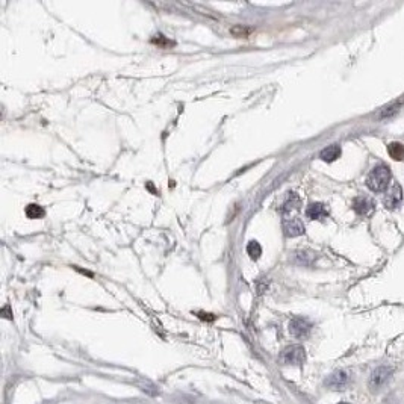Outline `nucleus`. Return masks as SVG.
<instances>
[{
  "mask_svg": "<svg viewBox=\"0 0 404 404\" xmlns=\"http://www.w3.org/2000/svg\"><path fill=\"white\" fill-rule=\"evenodd\" d=\"M391 180H392L391 169L385 164H378L371 169L365 183L372 193H386V189L391 186Z\"/></svg>",
  "mask_w": 404,
  "mask_h": 404,
  "instance_id": "obj_1",
  "label": "nucleus"
},
{
  "mask_svg": "<svg viewBox=\"0 0 404 404\" xmlns=\"http://www.w3.org/2000/svg\"><path fill=\"white\" fill-rule=\"evenodd\" d=\"M394 374V368L392 367H388V365H381L378 368L372 371V374L370 375V380H368V389H370L372 394L378 392L380 389H383L388 381L391 380Z\"/></svg>",
  "mask_w": 404,
  "mask_h": 404,
  "instance_id": "obj_2",
  "label": "nucleus"
},
{
  "mask_svg": "<svg viewBox=\"0 0 404 404\" xmlns=\"http://www.w3.org/2000/svg\"><path fill=\"white\" fill-rule=\"evenodd\" d=\"M280 362L291 367H302L306 362V350L303 345H289L280 353Z\"/></svg>",
  "mask_w": 404,
  "mask_h": 404,
  "instance_id": "obj_3",
  "label": "nucleus"
},
{
  "mask_svg": "<svg viewBox=\"0 0 404 404\" xmlns=\"http://www.w3.org/2000/svg\"><path fill=\"white\" fill-rule=\"evenodd\" d=\"M403 202V188L398 182H392V185L386 189L383 197V204L388 209H397Z\"/></svg>",
  "mask_w": 404,
  "mask_h": 404,
  "instance_id": "obj_4",
  "label": "nucleus"
},
{
  "mask_svg": "<svg viewBox=\"0 0 404 404\" xmlns=\"http://www.w3.org/2000/svg\"><path fill=\"white\" fill-rule=\"evenodd\" d=\"M312 330V323L306 318H294L289 321V333L295 339H304Z\"/></svg>",
  "mask_w": 404,
  "mask_h": 404,
  "instance_id": "obj_5",
  "label": "nucleus"
},
{
  "mask_svg": "<svg viewBox=\"0 0 404 404\" xmlns=\"http://www.w3.org/2000/svg\"><path fill=\"white\" fill-rule=\"evenodd\" d=\"M348 380H350V375H348L347 371L337 370L326 377L324 385H326L327 388L333 389V391H339V389H342V388L348 383Z\"/></svg>",
  "mask_w": 404,
  "mask_h": 404,
  "instance_id": "obj_6",
  "label": "nucleus"
},
{
  "mask_svg": "<svg viewBox=\"0 0 404 404\" xmlns=\"http://www.w3.org/2000/svg\"><path fill=\"white\" fill-rule=\"evenodd\" d=\"M283 232L289 238H295L304 233V224L300 218H286L283 221Z\"/></svg>",
  "mask_w": 404,
  "mask_h": 404,
  "instance_id": "obj_7",
  "label": "nucleus"
},
{
  "mask_svg": "<svg viewBox=\"0 0 404 404\" xmlns=\"http://www.w3.org/2000/svg\"><path fill=\"white\" fill-rule=\"evenodd\" d=\"M374 207H375V203L372 202L370 197L360 196L353 200V210L359 215H370L374 210Z\"/></svg>",
  "mask_w": 404,
  "mask_h": 404,
  "instance_id": "obj_8",
  "label": "nucleus"
},
{
  "mask_svg": "<svg viewBox=\"0 0 404 404\" xmlns=\"http://www.w3.org/2000/svg\"><path fill=\"white\" fill-rule=\"evenodd\" d=\"M306 215L310 220H323L329 217V210L326 209L323 203H310L306 209Z\"/></svg>",
  "mask_w": 404,
  "mask_h": 404,
  "instance_id": "obj_9",
  "label": "nucleus"
},
{
  "mask_svg": "<svg viewBox=\"0 0 404 404\" xmlns=\"http://www.w3.org/2000/svg\"><path fill=\"white\" fill-rule=\"evenodd\" d=\"M339 156H341V147H339L337 144L326 147V148L320 153V158H321L324 162H333V161H336Z\"/></svg>",
  "mask_w": 404,
  "mask_h": 404,
  "instance_id": "obj_10",
  "label": "nucleus"
},
{
  "mask_svg": "<svg viewBox=\"0 0 404 404\" xmlns=\"http://www.w3.org/2000/svg\"><path fill=\"white\" fill-rule=\"evenodd\" d=\"M300 204H302V202H300V197H299L295 193H289V194H288V199H286V202L283 203V206H282V212L286 215V214H289L291 210H294V209H299V207H300Z\"/></svg>",
  "mask_w": 404,
  "mask_h": 404,
  "instance_id": "obj_11",
  "label": "nucleus"
},
{
  "mask_svg": "<svg viewBox=\"0 0 404 404\" xmlns=\"http://www.w3.org/2000/svg\"><path fill=\"white\" fill-rule=\"evenodd\" d=\"M388 153L392 159L395 161H403L404 159V145L401 142H391L388 145Z\"/></svg>",
  "mask_w": 404,
  "mask_h": 404,
  "instance_id": "obj_12",
  "label": "nucleus"
},
{
  "mask_svg": "<svg viewBox=\"0 0 404 404\" xmlns=\"http://www.w3.org/2000/svg\"><path fill=\"white\" fill-rule=\"evenodd\" d=\"M25 212H26V217L29 220H38V218H42L46 215V210L39 204H35V203L29 204Z\"/></svg>",
  "mask_w": 404,
  "mask_h": 404,
  "instance_id": "obj_13",
  "label": "nucleus"
},
{
  "mask_svg": "<svg viewBox=\"0 0 404 404\" xmlns=\"http://www.w3.org/2000/svg\"><path fill=\"white\" fill-rule=\"evenodd\" d=\"M247 253L248 256L253 259V261H258L262 254V247L258 241H250L248 245H247Z\"/></svg>",
  "mask_w": 404,
  "mask_h": 404,
  "instance_id": "obj_14",
  "label": "nucleus"
},
{
  "mask_svg": "<svg viewBox=\"0 0 404 404\" xmlns=\"http://www.w3.org/2000/svg\"><path fill=\"white\" fill-rule=\"evenodd\" d=\"M152 42L153 44H156L158 47H161V49H167V47H171V46H174V42L173 41H169L168 38H165L162 34H158L155 35L153 38H152Z\"/></svg>",
  "mask_w": 404,
  "mask_h": 404,
  "instance_id": "obj_15",
  "label": "nucleus"
},
{
  "mask_svg": "<svg viewBox=\"0 0 404 404\" xmlns=\"http://www.w3.org/2000/svg\"><path fill=\"white\" fill-rule=\"evenodd\" d=\"M230 32L235 35V36H245V35L248 34V31H247V29H244L242 26H235V28H233Z\"/></svg>",
  "mask_w": 404,
  "mask_h": 404,
  "instance_id": "obj_16",
  "label": "nucleus"
},
{
  "mask_svg": "<svg viewBox=\"0 0 404 404\" xmlns=\"http://www.w3.org/2000/svg\"><path fill=\"white\" fill-rule=\"evenodd\" d=\"M202 320H204V321H214L215 320V316L212 315V313H204V312H199L197 313Z\"/></svg>",
  "mask_w": 404,
  "mask_h": 404,
  "instance_id": "obj_17",
  "label": "nucleus"
},
{
  "mask_svg": "<svg viewBox=\"0 0 404 404\" xmlns=\"http://www.w3.org/2000/svg\"><path fill=\"white\" fill-rule=\"evenodd\" d=\"M2 315H3L6 320H12V313H9V306H8V304L2 309Z\"/></svg>",
  "mask_w": 404,
  "mask_h": 404,
  "instance_id": "obj_18",
  "label": "nucleus"
},
{
  "mask_svg": "<svg viewBox=\"0 0 404 404\" xmlns=\"http://www.w3.org/2000/svg\"><path fill=\"white\" fill-rule=\"evenodd\" d=\"M337 404H350V403H345V401H342V403H337Z\"/></svg>",
  "mask_w": 404,
  "mask_h": 404,
  "instance_id": "obj_19",
  "label": "nucleus"
}]
</instances>
